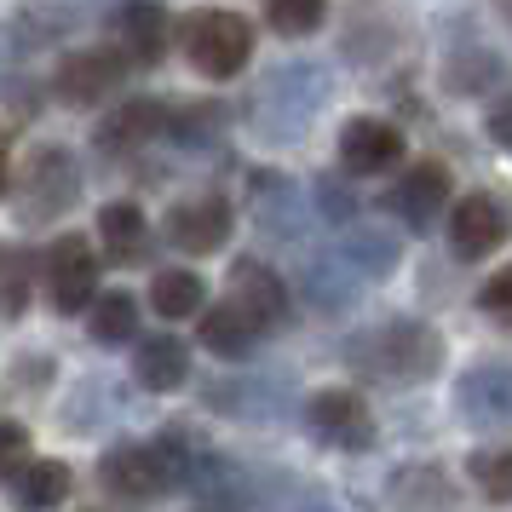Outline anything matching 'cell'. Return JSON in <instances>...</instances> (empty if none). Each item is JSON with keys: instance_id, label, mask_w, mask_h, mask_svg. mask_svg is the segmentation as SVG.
<instances>
[{"instance_id": "9c48e42d", "label": "cell", "mask_w": 512, "mask_h": 512, "mask_svg": "<svg viewBox=\"0 0 512 512\" xmlns=\"http://www.w3.org/2000/svg\"><path fill=\"white\" fill-rule=\"evenodd\" d=\"M121 75H127V58H121V52H110V47L75 52V58H64V64H58L52 93L64 98V104H75V110H87V104H104V98L116 93Z\"/></svg>"}, {"instance_id": "603a6c76", "label": "cell", "mask_w": 512, "mask_h": 512, "mask_svg": "<svg viewBox=\"0 0 512 512\" xmlns=\"http://www.w3.org/2000/svg\"><path fill=\"white\" fill-rule=\"evenodd\" d=\"M323 6L317 0H271L265 6V24L277 29V35H311V29H323Z\"/></svg>"}, {"instance_id": "7c38bea8", "label": "cell", "mask_w": 512, "mask_h": 512, "mask_svg": "<svg viewBox=\"0 0 512 512\" xmlns=\"http://www.w3.org/2000/svg\"><path fill=\"white\" fill-rule=\"evenodd\" d=\"M75 162L64 150H41L35 162H29V179H24V196H29V213L35 219H52V213H64L75 202Z\"/></svg>"}, {"instance_id": "7402d4cb", "label": "cell", "mask_w": 512, "mask_h": 512, "mask_svg": "<svg viewBox=\"0 0 512 512\" xmlns=\"http://www.w3.org/2000/svg\"><path fill=\"white\" fill-rule=\"evenodd\" d=\"M466 472H472V484L484 489V501H495V507L512 501V455L507 449H478L466 461Z\"/></svg>"}, {"instance_id": "8992f818", "label": "cell", "mask_w": 512, "mask_h": 512, "mask_svg": "<svg viewBox=\"0 0 512 512\" xmlns=\"http://www.w3.org/2000/svg\"><path fill=\"white\" fill-rule=\"evenodd\" d=\"M167 242L185 254H219L231 242V202L219 190H196L167 208Z\"/></svg>"}, {"instance_id": "9a60e30c", "label": "cell", "mask_w": 512, "mask_h": 512, "mask_svg": "<svg viewBox=\"0 0 512 512\" xmlns=\"http://www.w3.org/2000/svg\"><path fill=\"white\" fill-rule=\"evenodd\" d=\"M150 305L167 323H185V317H202V277L196 271H179V265H162L150 277Z\"/></svg>"}, {"instance_id": "d6986e66", "label": "cell", "mask_w": 512, "mask_h": 512, "mask_svg": "<svg viewBox=\"0 0 512 512\" xmlns=\"http://www.w3.org/2000/svg\"><path fill=\"white\" fill-rule=\"evenodd\" d=\"M93 340L98 346H121V340H133V328H139V300L127 294V288H110V294H98L93 305Z\"/></svg>"}, {"instance_id": "f1b7e54d", "label": "cell", "mask_w": 512, "mask_h": 512, "mask_svg": "<svg viewBox=\"0 0 512 512\" xmlns=\"http://www.w3.org/2000/svg\"><path fill=\"white\" fill-rule=\"evenodd\" d=\"M6 179H12V167H6V139H0V196H6Z\"/></svg>"}, {"instance_id": "277c9868", "label": "cell", "mask_w": 512, "mask_h": 512, "mask_svg": "<svg viewBox=\"0 0 512 512\" xmlns=\"http://www.w3.org/2000/svg\"><path fill=\"white\" fill-rule=\"evenodd\" d=\"M225 311H231L236 323L248 328V334H265V328H277L288 317V288L271 265H259V259H242L225 282Z\"/></svg>"}, {"instance_id": "5b68a950", "label": "cell", "mask_w": 512, "mask_h": 512, "mask_svg": "<svg viewBox=\"0 0 512 512\" xmlns=\"http://www.w3.org/2000/svg\"><path fill=\"white\" fill-rule=\"evenodd\" d=\"M47 300L58 311H87L98 300V254L87 236H58L47 248Z\"/></svg>"}, {"instance_id": "d4e9b609", "label": "cell", "mask_w": 512, "mask_h": 512, "mask_svg": "<svg viewBox=\"0 0 512 512\" xmlns=\"http://www.w3.org/2000/svg\"><path fill=\"white\" fill-rule=\"evenodd\" d=\"M24 305H29V282H24V271H12L0 282V317H24Z\"/></svg>"}, {"instance_id": "ba28073f", "label": "cell", "mask_w": 512, "mask_h": 512, "mask_svg": "<svg viewBox=\"0 0 512 512\" xmlns=\"http://www.w3.org/2000/svg\"><path fill=\"white\" fill-rule=\"evenodd\" d=\"M501 236H507V208H501V196L472 190V196H461V202L449 208V248H455V259L495 254Z\"/></svg>"}, {"instance_id": "5bb4252c", "label": "cell", "mask_w": 512, "mask_h": 512, "mask_svg": "<svg viewBox=\"0 0 512 512\" xmlns=\"http://www.w3.org/2000/svg\"><path fill=\"white\" fill-rule=\"evenodd\" d=\"M133 374H139L144 392H179V386L190 380V351H185V340H173V334L139 340V351H133Z\"/></svg>"}, {"instance_id": "30bf717a", "label": "cell", "mask_w": 512, "mask_h": 512, "mask_svg": "<svg viewBox=\"0 0 512 512\" xmlns=\"http://www.w3.org/2000/svg\"><path fill=\"white\" fill-rule=\"evenodd\" d=\"M449 196H455V179H449V167L443 162H415L392 190V208L397 219L409 225V231H432L438 225V213L449 208Z\"/></svg>"}, {"instance_id": "ffe728a7", "label": "cell", "mask_w": 512, "mask_h": 512, "mask_svg": "<svg viewBox=\"0 0 512 512\" xmlns=\"http://www.w3.org/2000/svg\"><path fill=\"white\" fill-rule=\"evenodd\" d=\"M461 409L466 415H484V420H501L507 415V374L501 369H478L461 380Z\"/></svg>"}, {"instance_id": "cb8c5ba5", "label": "cell", "mask_w": 512, "mask_h": 512, "mask_svg": "<svg viewBox=\"0 0 512 512\" xmlns=\"http://www.w3.org/2000/svg\"><path fill=\"white\" fill-rule=\"evenodd\" d=\"M24 461H29V432L18 420H0V484H6Z\"/></svg>"}, {"instance_id": "8fae6325", "label": "cell", "mask_w": 512, "mask_h": 512, "mask_svg": "<svg viewBox=\"0 0 512 512\" xmlns=\"http://www.w3.org/2000/svg\"><path fill=\"white\" fill-rule=\"evenodd\" d=\"M305 420H311V432L323 443H334V449H369L374 443V415L363 409L357 392H334V386H328V392L311 397Z\"/></svg>"}, {"instance_id": "44dd1931", "label": "cell", "mask_w": 512, "mask_h": 512, "mask_svg": "<svg viewBox=\"0 0 512 512\" xmlns=\"http://www.w3.org/2000/svg\"><path fill=\"white\" fill-rule=\"evenodd\" d=\"M196 323H202V346L219 351V357H242V351L254 346V334L236 323L225 305H202V317H196Z\"/></svg>"}, {"instance_id": "83f0119b", "label": "cell", "mask_w": 512, "mask_h": 512, "mask_svg": "<svg viewBox=\"0 0 512 512\" xmlns=\"http://www.w3.org/2000/svg\"><path fill=\"white\" fill-rule=\"evenodd\" d=\"M489 139H495V144L512 139V133H507V110H495V116H489Z\"/></svg>"}, {"instance_id": "e0dca14e", "label": "cell", "mask_w": 512, "mask_h": 512, "mask_svg": "<svg viewBox=\"0 0 512 512\" xmlns=\"http://www.w3.org/2000/svg\"><path fill=\"white\" fill-rule=\"evenodd\" d=\"M98 242L110 259H144V242H150V225L133 202H110L98 213Z\"/></svg>"}, {"instance_id": "3957f363", "label": "cell", "mask_w": 512, "mask_h": 512, "mask_svg": "<svg viewBox=\"0 0 512 512\" xmlns=\"http://www.w3.org/2000/svg\"><path fill=\"white\" fill-rule=\"evenodd\" d=\"M190 64L202 75H213V81H231L242 64H248V52H254V29H248V18L242 12H225V6H213V12H202V18H190Z\"/></svg>"}, {"instance_id": "4fadbf2b", "label": "cell", "mask_w": 512, "mask_h": 512, "mask_svg": "<svg viewBox=\"0 0 512 512\" xmlns=\"http://www.w3.org/2000/svg\"><path fill=\"white\" fill-rule=\"evenodd\" d=\"M12 512H52L70 501V466L64 461H24L6 478Z\"/></svg>"}, {"instance_id": "7a4b0ae2", "label": "cell", "mask_w": 512, "mask_h": 512, "mask_svg": "<svg viewBox=\"0 0 512 512\" xmlns=\"http://www.w3.org/2000/svg\"><path fill=\"white\" fill-rule=\"evenodd\" d=\"M179 478H185L179 443H121V449H110L104 466H98V484L110 489L116 501H127V507L156 501V495L173 489Z\"/></svg>"}, {"instance_id": "6da1fadb", "label": "cell", "mask_w": 512, "mask_h": 512, "mask_svg": "<svg viewBox=\"0 0 512 512\" xmlns=\"http://www.w3.org/2000/svg\"><path fill=\"white\" fill-rule=\"evenodd\" d=\"M438 357H443V340H438V328H426V323H386L351 340V369L369 374V380H386V386L426 380L438 369Z\"/></svg>"}, {"instance_id": "2e32d148", "label": "cell", "mask_w": 512, "mask_h": 512, "mask_svg": "<svg viewBox=\"0 0 512 512\" xmlns=\"http://www.w3.org/2000/svg\"><path fill=\"white\" fill-rule=\"evenodd\" d=\"M121 41L127 52L121 58H133V64H156L167 52V12L162 6H121Z\"/></svg>"}, {"instance_id": "484cf974", "label": "cell", "mask_w": 512, "mask_h": 512, "mask_svg": "<svg viewBox=\"0 0 512 512\" xmlns=\"http://www.w3.org/2000/svg\"><path fill=\"white\" fill-rule=\"evenodd\" d=\"M507 305H512V277H489L484 311H489V317H507Z\"/></svg>"}, {"instance_id": "4316f807", "label": "cell", "mask_w": 512, "mask_h": 512, "mask_svg": "<svg viewBox=\"0 0 512 512\" xmlns=\"http://www.w3.org/2000/svg\"><path fill=\"white\" fill-rule=\"evenodd\" d=\"M323 213H328V219H351V213H357V202H351L346 190H334L323 179Z\"/></svg>"}, {"instance_id": "ac0fdd59", "label": "cell", "mask_w": 512, "mask_h": 512, "mask_svg": "<svg viewBox=\"0 0 512 512\" xmlns=\"http://www.w3.org/2000/svg\"><path fill=\"white\" fill-rule=\"evenodd\" d=\"M167 127V110L162 104H121L116 116L104 121V133H98V139H104V150H133V144H144V139H156V133H162Z\"/></svg>"}, {"instance_id": "52a82bcc", "label": "cell", "mask_w": 512, "mask_h": 512, "mask_svg": "<svg viewBox=\"0 0 512 512\" xmlns=\"http://www.w3.org/2000/svg\"><path fill=\"white\" fill-rule=\"evenodd\" d=\"M403 162V133L380 116H351L340 127V167L357 173V179H374V173H392Z\"/></svg>"}]
</instances>
